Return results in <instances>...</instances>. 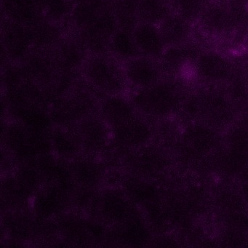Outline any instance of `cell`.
Masks as SVG:
<instances>
[{"instance_id":"9","label":"cell","mask_w":248,"mask_h":248,"mask_svg":"<svg viewBox=\"0 0 248 248\" xmlns=\"http://www.w3.org/2000/svg\"><path fill=\"white\" fill-rule=\"evenodd\" d=\"M73 127L57 126L50 133L52 151L59 159L71 161L82 154V145L76 130Z\"/></svg>"},{"instance_id":"1","label":"cell","mask_w":248,"mask_h":248,"mask_svg":"<svg viewBox=\"0 0 248 248\" xmlns=\"http://www.w3.org/2000/svg\"><path fill=\"white\" fill-rule=\"evenodd\" d=\"M80 72L88 86L104 97L130 93L123 62L108 52L88 54Z\"/></svg>"},{"instance_id":"8","label":"cell","mask_w":248,"mask_h":248,"mask_svg":"<svg viewBox=\"0 0 248 248\" xmlns=\"http://www.w3.org/2000/svg\"><path fill=\"white\" fill-rule=\"evenodd\" d=\"M98 111L111 128L122 124L138 114L127 95L104 97L99 101Z\"/></svg>"},{"instance_id":"5","label":"cell","mask_w":248,"mask_h":248,"mask_svg":"<svg viewBox=\"0 0 248 248\" xmlns=\"http://www.w3.org/2000/svg\"><path fill=\"white\" fill-rule=\"evenodd\" d=\"M130 92L143 89L159 82L161 75L157 60L140 56L123 63Z\"/></svg>"},{"instance_id":"12","label":"cell","mask_w":248,"mask_h":248,"mask_svg":"<svg viewBox=\"0 0 248 248\" xmlns=\"http://www.w3.org/2000/svg\"><path fill=\"white\" fill-rule=\"evenodd\" d=\"M139 23L159 25L166 18L165 0H136Z\"/></svg>"},{"instance_id":"10","label":"cell","mask_w":248,"mask_h":248,"mask_svg":"<svg viewBox=\"0 0 248 248\" xmlns=\"http://www.w3.org/2000/svg\"><path fill=\"white\" fill-rule=\"evenodd\" d=\"M133 35L140 56L157 59L163 53L165 43L158 26L139 23Z\"/></svg>"},{"instance_id":"2","label":"cell","mask_w":248,"mask_h":248,"mask_svg":"<svg viewBox=\"0 0 248 248\" xmlns=\"http://www.w3.org/2000/svg\"><path fill=\"white\" fill-rule=\"evenodd\" d=\"M136 206L122 187L109 186L98 191L93 209L104 224L116 227L137 213Z\"/></svg>"},{"instance_id":"7","label":"cell","mask_w":248,"mask_h":248,"mask_svg":"<svg viewBox=\"0 0 248 248\" xmlns=\"http://www.w3.org/2000/svg\"><path fill=\"white\" fill-rule=\"evenodd\" d=\"M72 179L79 187L95 188L106 178V166L98 156L81 155L71 161Z\"/></svg>"},{"instance_id":"11","label":"cell","mask_w":248,"mask_h":248,"mask_svg":"<svg viewBox=\"0 0 248 248\" xmlns=\"http://www.w3.org/2000/svg\"><path fill=\"white\" fill-rule=\"evenodd\" d=\"M108 53L123 63L140 56L133 38V31L117 29L110 39Z\"/></svg>"},{"instance_id":"13","label":"cell","mask_w":248,"mask_h":248,"mask_svg":"<svg viewBox=\"0 0 248 248\" xmlns=\"http://www.w3.org/2000/svg\"><path fill=\"white\" fill-rule=\"evenodd\" d=\"M39 6L51 22H60L72 15L75 5L71 0H37Z\"/></svg>"},{"instance_id":"3","label":"cell","mask_w":248,"mask_h":248,"mask_svg":"<svg viewBox=\"0 0 248 248\" xmlns=\"http://www.w3.org/2000/svg\"><path fill=\"white\" fill-rule=\"evenodd\" d=\"M75 126L82 145V154L98 156L112 143L111 127L100 114H89Z\"/></svg>"},{"instance_id":"4","label":"cell","mask_w":248,"mask_h":248,"mask_svg":"<svg viewBox=\"0 0 248 248\" xmlns=\"http://www.w3.org/2000/svg\"><path fill=\"white\" fill-rule=\"evenodd\" d=\"M72 195L61 183L52 182L39 188L33 196V213L45 220H51L66 213Z\"/></svg>"},{"instance_id":"6","label":"cell","mask_w":248,"mask_h":248,"mask_svg":"<svg viewBox=\"0 0 248 248\" xmlns=\"http://www.w3.org/2000/svg\"><path fill=\"white\" fill-rule=\"evenodd\" d=\"M143 116H136L115 127H111L112 142L120 149L131 151L147 143L150 130Z\"/></svg>"}]
</instances>
